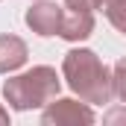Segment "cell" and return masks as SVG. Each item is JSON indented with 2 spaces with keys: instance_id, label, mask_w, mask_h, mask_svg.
Returning a JSON list of instances; mask_svg holds the SVG:
<instances>
[{
  "instance_id": "obj_9",
  "label": "cell",
  "mask_w": 126,
  "mask_h": 126,
  "mask_svg": "<svg viewBox=\"0 0 126 126\" xmlns=\"http://www.w3.org/2000/svg\"><path fill=\"white\" fill-rule=\"evenodd\" d=\"M67 9H97V0H64Z\"/></svg>"
},
{
  "instance_id": "obj_7",
  "label": "cell",
  "mask_w": 126,
  "mask_h": 126,
  "mask_svg": "<svg viewBox=\"0 0 126 126\" xmlns=\"http://www.w3.org/2000/svg\"><path fill=\"white\" fill-rule=\"evenodd\" d=\"M97 9H103L109 24L126 35V0H97Z\"/></svg>"
},
{
  "instance_id": "obj_4",
  "label": "cell",
  "mask_w": 126,
  "mask_h": 126,
  "mask_svg": "<svg viewBox=\"0 0 126 126\" xmlns=\"http://www.w3.org/2000/svg\"><path fill=\"white\" fill-rule=\"evenodd\" d=\"M62 18L64 9L56 6V3H35L27 9V27H30L35 35H59L62 30Z\"/></svg>"
},
{
  "instance_id": "obj_6",
  "label": "cell",
  "mask_w": 126,
  "mask_h": 126,
  "mask_svg": "<svg viewBox=\"0 0 126 126\" xmlns=\"http://www.w3.org/2000/svg\"><path fill=\"white\" fill-rule=\"evenodd\" d=\"M27 56H30V50H27L24 38H18V35H0V73L18 70L27 62Z\"/></svg>"
},
{
  "instance_id": "obj_8",
  "label": "cell",
  "mask_w": 126,
  "mask_h": 126,
  "mask_svg": "<svg viewBox=\"0 0 126 126\" xmlns=\"http://www.w3.org/2000/svg\"><path fill=\"white\" fill-rule=\"evenodd\" d=\"M111 91L126 103V59H117V62H114V70H111Z\"/></svg>"
},
{
  "instance_id": "obj_5",
  "label": "cell",
  "mask_w": 126,
  "mask_h": 126,
  "mask_svg": "<svg viewBox=\"0 0 126 126\" xmlns=\"http://www.w3.org/2000/svg\"><path fill=\"white\" fill-rule=\"evenodd\" d=\"M94 32V15L91 9H67L62 18V35L64 41H85L88 35Z\"/></svg>"
},
{
  "instance_id": "obj_2",
  "label": "cell",
  "mask_w": 126,
  "mask_h": 126,
  "mask_svg": "<svg viewBox=\"0 0 126 126\" xmlns=\"http://www.w3.org/2000/svg\"><path fill=\"white\" fill-rule=\"evenodd\" d=\"M59 88H62V79L56 76V70L47 67V64H38L27 73H21V76L6 79L3 97L15 111H30V109L47 106L50 100H56Z\"/></svg>"
},
{
  "instance_id": "obj_11",
  "label": "cell",
  "mask_w": 126,
  "mask_h": 126,
  "mask_svg": "<svg viewBox=\"0 0 126 126\" xmlns=\"http://www.w3.org/2000/svg\"><path fill=\"white\" fill-rule=\"evenodd\" d=\"M6 123H9V111L0 106V126H6Z\"/></svg>"
},
{
  "instance_id": "obj_10",
  "label": "cell",
  "mask_w": 126,
  "mask_h": 126,
  "mask_svg": "<svg viewBox=\"0 0 126 126\" xmlns=\"http://www.w3.org/2000/svg\"><path fill=\"white\" fill-rule=\"evenodd\" d=\"M106 123H126V109H111L106 114Z\"/></svg>"
},
{
  "instance_id": "obj_3",
  "label": "cell",
  "mask_w": 126,
  "mask_h": 126,
  "mask_svg": "<svg viewBox=\"0 0 126 126\" xmlns=\"http://www.w3.org/2000/svg\"><path fill=\"white\" fill-rule=\"evenodd\" d=\"M94 111H91V103H76V100H50V106L44 109L41 114V123L44 126H70V123H94Z\"/></svg>"
},
{
  "instance_id": "obj_1",
  "label": "cell",
  "mask_w": 126,
  "mask_h": 126,
  "mask_svg": "<svg viewBox=\"0 0 126 126\" xmlns=\"http://www.w3.org/2000/svg\"><path fill=\"white\" fill-rule=\"evenodd\" d=\"M62 73L70 85V91H76L79 100L100 106V103H109L111 100V73L109 67L100 62L94 50H85V47H76V50H67L62 62Z\"/></svg>"
}]
</instances>
